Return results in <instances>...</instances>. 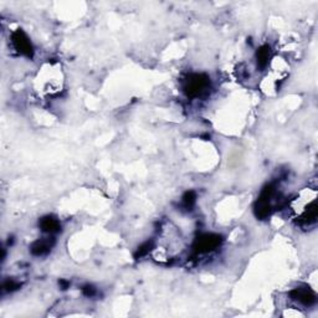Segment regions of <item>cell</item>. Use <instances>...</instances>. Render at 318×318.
Returning <instances> with one entry per match:
<instances>
[{"label":"cell","instance_id":"obj_1","mask_svg":"<svg viewBox=\"0 0 318 318\" xmlns=\"http://www.w3.org/2000/svg\"><path fill=\"white\" fill-rule=\"evenodd\" d=\"M210 86V79L203 73H193L188 77L184 84V92L189 97L201 96Z\"/></svg>","mask_w":318,"mask_h":318},{"label":"cell","instance_id":"obj_2","mask_svg":"<svg viewBox=\"0 0 318 318\" xmlns=\"http://www.w3.org/2000/svg\"><path fill=\"white\" fill-rule=\"evenodd\" d=\"M221 237L217 234H204L197 239L194 244V250L198 253H206L214 251L221 244Z\"/></svg>","mask_w":318,"mask_h":318},{"label":"cell","instance_id":"obj_3","mask_svg":"<svg viewBox=\"0 0 318 318\" xmlns=\"http://www.w3.org/2000/svg\"><path fill=\"white\" fill-rule=\"evenodd\" d=\"M12 42L14 45L15 50L21 55H25V56L31 57L34 55V48H33V44H31L30 39L28 37V35L24 33L23 30H17L13 33L12 35Z\"/></svg>","mask_w":318,"mask_h":318},{"label":"cell","instance_id":"obj_4","mask_svg":"<svg viewBox=\"0 0 318 318\" xmlns=\"http://www.w3.org/2000/svg\"><path fill=\"white\" fill-rule=\"evenodd\" d=\"M290 297L293 301L299 302L306 307H311L317 301V296L313 291L310 290V287H297L293 288L290 292Z\"/></svg>","mask_w":318,"mask_h":318},{"label":"cell","instance_id":"obj_5","mask_svg":"<svg viewBox=\"0 0 318 318\" xmlns=\"http://www.w3.org/2000/svg\"><path fill=\"white\" fill-rule=\"evenodd\" d=\"M52 246H54V239L52 237H45V239H40L35 241L31 245L30 250L31 253L35 255V256H44V255L50 252Z\"/></svg>","mask_w":318,"mask_h":318},{"label":"cell","instance_id":"obj_6","mask_svg":"<svg viewBox=\"0 0 318 318\" xmlns=\"http://www.w3.org/2000/svg\"><path fill=\"white\" fill-rule=\"evenodd\" d=\"M40 229H41L44 233L49 235L56 234L59 233L60 229H61V224H60L59 219L52 215H48V217H44L39 222Z\"/></svg>","mask_w":318,"mask_h":318},{"label":"cell","instance_id":"obj_7","mask_svg":"<svg viewBox=\"0 0 318 318\" xmlns=\"http://www.w3.org/2000/svg\"><path fill=\"white\" fill-rule=\"evenodd\" d=\"M271 59V48L268 45H262L256 52L257 65L261 68L266 67L268 65V61Z\"/></svg>","mask_w":318,"mask_h":318},{"label":"cell","instance_id":"obj_8","mask_svg":"<svg viewBox=\"0 0 318 318\" xmlns=\"http://www.w3.org/2000/svg\"><path fill=\"white\" fill-rule=\"evenodd\" d=\"M195 201H197V195H195L194 192H186L185 194L182 198V205L184 206L188 210H192L193 206L195 205Z\"/></svg>","mask_w":318,"mask_h":318},{"label":"cell","instance_id":"obj_9","mask_svg":"<svg viewBox=\"0 0 318 318\" xmlns=\"http://www.w3.org/2000/svg\"><path fill=\"white\" fill-rule=\"evenodd\" d=\"M20 287V285L17 284L14 280H8V281L4 282L3 285V290L6 291V292H13V291L17 290Z\"/></svg>","mask_w":318,"mask_h":318},{"label":"cell","instance_id":"obj_10","mask_svg":"<svg viewBox=\"0 0 318 318\" xmlns=\"http://www.w3.org/2000/svg\"><path fill=\"white\" fill-rule=\"evenodd\" d=\"M152 248H153L152 242L148 241V242H146V244H143V245L138 249V251H137V257L138 256L141 257V256H144V255H147V253L152 250Z\"/></svg>","mask_w":318,"mask_h":318},{"label":"cell","instance_id":"obj_11","mask_svg":"<svg viewBox=\"0 0 318 318\" xmlns=\"http://www.w3.org/2000/svg\"><path fill=\"white\" fill-rule=\"evenodd\" d=\"M82 292H84V296H87V297H92V296L96 293V288L91 286V285H86V286L82 288Z\"/></svg>","mask_w":318,"mask_h":318},{"label":"cell","instance_id":"obj_12","mask_svg":"<svg viewBox=\"0 0 318 318\" xmlns=\"http://www.w3.org/2000/svg\"><path fill=\"white\" fill-rule=\"evenodd\" d=\"M60 284H61V286H62V288H64V290H66V287H67L68 285H70L67 281H64V280H61V281H60Z\"/></svg>","mask_w":318,"mask_h":318}]
</instances>
